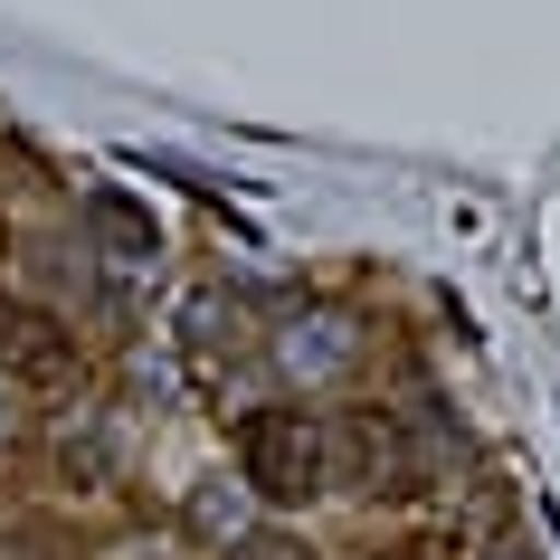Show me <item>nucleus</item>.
<instances>
[{
	"instance_id": "8",
	"label": "nucleus",
	"mask_w": 560,
	"mask_h": 560,
	"mask_svg": "<svg viewBox=\"0 0 560 560\" xmlns=\"http://www.w3.org/2000/svg\"><path fill=\"white\" fill-rule=\"evenodd\" d=\"M494 560H541V551H532V541H503V551Z\"/></svg>"
},
{
	"instance_id": "6",
	"label": "nucleus",
	"mask_w": 560,
	"mask_h": 560,
	"mask_svg": "<svg viewBox=\"0 0 560 560\" xmlns=\"http://www.w3.org/2000/svg\"><path fill=\"white\" fill-rule=\"evenodd\" d=\"M229 560H314V551H304V541H285V532H237Z\"/></svg>"
},
{
	"instance_id": "10",
	"label": "nucleus",
	"mask_w": 560,
	"mask_h": 560,
	"mask_svg": "<svg viewBox=\"0 0 560 560\" xmlns=\"http://www.w3.org/2000/svg\"><path fill=\"white\" fill-rule=\"evenodd\" d=\"M381 560H418V551H381Z\"/></svg>"
},
{
	"instance_id": "2",
	"label": "nucleus",
	"mask_w": 560,
	"mask_h": 560,
	"mask_svg": "<svg viewBox=\"0 0 560 560\" xmlns=\"http://www.w3.org/2000/svg\"><path fill=\"white\" fill-rule=\"evenodd\" d=\"M332 466H352V485H371V494H418L428 485V456L409 446V418L399 409H361L332 438Z\"/></svg>"
},
{
	"instance_id": "9",
	"label": "nucleus",
	"mask_w": 560,
	"mask_h": 560,
	"mask_svg": "<svg viewBox=\"0 0 560 560\" xmlns=\"http://www.w3.org/2000/svg\"><path fill=\"white\" fill-rule=\"evenodd\" d=\"M0 438H10V399H0Z\"/></svg>"
},
{
	"instance_id": "3",
	"label": "nucleus",
	"mask_w": 560,
	"mask_h": 560,
	"mask_svg": "<svg viewBox=\"0 0 560 560\" xmlns=\"http://www.w3.org/2000/svg\"><path fill=\"white\" fill-rule=\"evenodd\" d=\"M0 381H30V389H67L77 381V332L48 314V304L0 295Z\"/></svg>"
},
{
	"instance_id": "7",
	"label": "nucleus",
	"mask_w": 560,
	"mask_h": 560,
	"mask_svg": "<svg viewBox=\"0 0 560 560\" xmlns=\"http://www.w3.org/2000/svg\"><path fill=\"white\" fill-rule=\"evenodd\" d=\"M0 560H58V541L48 532H0Z\"/></svg>"
},
{
	"instance_id": "5",
	"label": "nucleus",
	"mask_w": 560,
	"mask_h": 560,
	"mask_svg": "<svg viewBox=\"0 0 560 560\" xmlns=\"http://www.w3.org/2000/svg\"><path fill=\"white\" fill-rule=\"evenodd\" d=\"M276 361H285L295 381H342L361 361V332L342 324V314H295V324L276 332Z\"/></svg>"
},
{
	"instance_id": "1",
	"label": "nucleus",
	"mask_w": 560,
	"mask_h": 560,
	"mask_svg": "<svg viewBox=\"0 0 560 560\" xmlns=\"http://www.w3.org/2000/svg\"><path fill=\"white\" fill-rule=\"evenodd\" d=\"M237 485L266 503H314L332 485V428L295 399H276V409H247L237 418Z\"/></svg>"
},
{
	"instance_id": "4",
	"label": "nucleus",
	"mask_w": 560,
	"mask_h": 560,
	"mask_svg": "<svg viewBox=\"0 0 560 560\" xmlns=\"http://www.w3.org/2000/svg\"><path fill=\"white\" fill-rule=\"evenodd\" d=\"M77 219H86L95 257H115V266H152V257H162V229H152V209L133 200V190H115V180H95Z\"/></svg>"
}]
</instances>
